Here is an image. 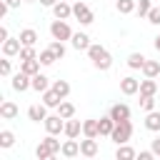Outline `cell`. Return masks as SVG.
I'll return each mask as SVG.
<instances>
[{"label": "cell", "instance_id": "cell-23", "mask_svg": "<svg viewBox=\"0 0 160 160\" xmlns=\"http://www.w3.org/2000/svg\"><path fill=\"white\" fill-rule=\"evenodd\" d=\"M142 75H145V78H158V75H160V62H158V60H145Z\"/></svg>", "mask_w": 160, "mask_h": 160}, {"label": "cell", "instance_id": "cell-25", "mask_svg": "<svg viewBox=\"0 0 160 160\" xmlns=\"http://www.w3.org/2000/svg\"><path fill=\"white\" fill-rule=\"evenodd\" d=\"M115 158L118 160H132V158H138V152L125 142V145H118V150H115Z\"/></svg>", "mask_w": 160, "mask_h": 160}, {"label": "cell", "instance_id": "cell-42", "mask_svg": "<svg viewBox=\"0 0 160 160\" xmlns=\"http://www.w3.org/2000/svg\"><path fill=\"white\" fill-rule=\"evenodd\" d=\"M150 150H152V152H155V155L160 158V135H158V138H155V140L150 142Z\"/></svg>", "mask_w": 160, "mask_h": 160}, {"label": "cell", "instance_id": "cell-39", "mask_svg": "<svg viewBox=\"0 0 160 160\" xmlns=\"http://www.w3.org/2000/svg\"><path fill=\"white\" fill-rule=\"evenodd\" d=\"M42 140H45V142H48V145H50V150H52V152H55V155H58V152H60V150H62V145H60V140H55V135H50V132H48V135H45V138H42Z\"/></svg>", "mask_w": 160, "mask_h": 160}, {"label": "cell", "instance_id": "cell-13", "mask_svg": "<svg viewBox=\"0 0 160 160\" xmlns=\"http://www.w3.org/2000/svg\"><path fill=\"white\" fill-rule=\"evenodd\" d=\"M70 42H72V48H75V50H88V48L92 45V42H90V35H88V32H72Z\"/></svg>", "mask_w": 160, "mask_h": 160}, {"label": "cell", "instance_id": "cell-6", "mask_svg": "<svg viewBox=\"0 0 160 160\" xmlns=\"http://www.w3.org/2000/svg\"><path fill=\"white\" fill-rule=\"evenodd\" d=\"M52 15H55L58 20L72 18V5H70V0H58V2L52 5Z\"/></svg>", "mask_w": 160, "mask_h": 160}, {"label": "cell", "instance_id": "cell-19", "mask_svg": "<svg viewBox=\"0 0 160 160\" xmlns=\"http://www.w3.org/2000/svg\"><path fill=\"white\" fill-rule=\"evenodd\" d=\"M145 128H148L150 132H160V112H158V110H150V112L145 115Z\"/></svg>", "mask_w": 160, "mask_h": 160}, {"label": "cell", "instance_id": "cell-17", "mask_svg": "<svg viewBox=\"0 0 160 160\" xmlns=\"http://www.w3.org/2000/svg\"><path fill=\"white\" fill-rule=\"evenodd\" d=\"M40 65H42V62H40L38 58H30V60H22V62H20V70H22V72H28V75L32 78V75H38V72H40Z\"/></svg>", "mask_w": 160, "mask_h": 160}, {"label": "cell", "instance_id": "cell-34", "mask_svg": "<svg viewBox=\"0 0 160 160\" xmlns=\"http://www.w3.org/2000/svg\"><path fill=\"white\" fill-rule=\"evenodd\" d=\"M92 65H95L98 70H110V68H112V58H110V52H105V55H102L100 60H95Z\"/></svg>", "mask_w": 160, "mask_h": 160}, {"label": "cell", "instance_id": "cell-26", "mask_svg": "<svg viewBox=\"0 0 160 160\" xmlns=\"http://www.w3.org/2000/svg\"><path fill=\"white\" fill-rule=\"evenodd\" d=\"M115 8H118L120 15H130V12H135L138 2L135 0H115Z\"/></svg>", "mask_w": 160, "mask_h": 160}, {"label": "cell", "instance_id": "cell-46", "mask_svg": "<svg viewBox=\"0 0 160 160\" xmlns=\"http://www.w3.org/2000/svg\"><path fill=\"white\" fill-rule=\"evenodd\" d=\"M5 2H8V5H10V10H12V8H18V5H20V0H5Z\"/></svg>", "mask_w": 160, "mask_h": 160}, {"label": "cell", "instance_id": "cell-24", "mask_svg": "<svg viewBox=\"0 0 160 160\" xmlns=\"http://www.w3.org/2000/svg\"><path fill=\"white\" fill-rule=\"evenodd\" d=\"M35 158H38V160H50V158H55V152L50 150V145H48L45 140H40V145L35 148Z\"/></svg>", "mask_w": 160, "mask_h": 160}, {"label": "cell", "instance_id": "cell-5", "mask_svg": "<svg viewBox=\"0 0 160 160\" xmlns=\"http://www.w3.org/2000/svg\"><path fill=\"white\" fill-rule=\"evenodd\" d=\"M42 125H45V130H48L50 135H60V132L65 130V118H60V115H48Z\"/></svg>", "mask_w": 160, "mask_h": 160}, {"label": "cell", "instance_id": "cell-38", "mask_svg": "<svg viewBox=\"0 0 160 160\" xmlns=\"http://www.w3.org/2000/svg\"><path fill=\"white\" fill-rule=\"evenodd\" d=\"M50 50L58 55V60L65 58V45H62V40H52V42H50Z\"/></svg>", "mask_w": 160, "mask_h": 160}, {"label": "cell", "instance_id": "cell-7", "mask_svg": "<svg viewBox=\"0 0 160 160\" xmlns=\"http://www.w3.org/2000/svg\"><path fill=\"white\" fill-rule=\"evenodd\" d=\"M120 92H122V95H135V92H140V80H135L132 75H125V78L120 80Z\"/></svg>", "mask_w": 160, "mask_h": 160}, {"label": "cell", "instance_id": "cell-3", "mask_svg": "<svg viewBox=\"0 0 160 160\" xmlns=\"http://www.w3.org/2000/svg\"><path fill=\"white\" fill-rule=\"evenodd\" d=\"M50 35H52V40H70L72 38V30H70V25H68V20H52L50 22Z\"/></svg>", "mask_w": 160, "mask_h": 160}, {"label": "cell", "instance_id": "cell-8", "mask_svg": "<svg viewBox=\"0 0 160 160\" xmlns=\"http://www.w3.org/2000/svg\"><path fill=\"white\" fill-rule=\"evenodd\" d=\"M108 115H110L115 122H120V120H130V108H128L125 102H115V105L108 110Z\"/></svg>", "mask_w": 160, "mask_h": 160}, {"label": "cell", "instance_id": "cell-37", "mask_svg": "<svg viewBox=\"0 0 160 160\" xmlns=\"http://www.w3.org/2000/svg\"><path fill=\"white\" fill-rule=\"evenodd\" d=\"M30 58H38L35 45H22V48H20V62H22V60H30Z\"/></svg>", "mask_w": 160, "mask_h": 160}, {"label": "cell", "instance_id": "cell-47", "mask_svg": "<svg viewBox=\"0 0 160 160\" xmlns=\"http://www.w3.org/2000/svg\"><path fill=\"white\" fill-rule=\"evenodd\" d=\"M155 50H160V35L155 38Z\"/></svg>", "mask_w": 160, "mask_h": 160}, {"label": "cell", "instance_id": "cell-30", "mask_svg": "<svg viewBox=\"0 0 160 160\" xmlns=\"http://www.w3.org/2000/svg\"><path fill=\"white\" fill-rule=\"evenodd\" d=\"M52 90L65 100V98L70 95V82H68V80H55V82H52Z\"/></svg>", "mask_w": 160, "mask_h": 160}, {"label": "cell", "instance_id": "cell-9", "mask_svg": "<svg viewBox=\"0 0 160 160\" xmlns=\"http://www.w3.org/2000/svg\"><path fill=\"white\" fill-rule=\"evenodd\" d=\"M28 118H30L32 122H45V118H48V105H45V102L30 105V108H28Z\"/></svg>", "mask_w": 160, "mask_h": 160}, {"label": "cell", "instance_id": "cell-48", "mask_svg": "<svg viewBox=\"0 0 160 160\" xmlns=\"http://www.w3.org/2000/svg\"><path fill=\"white\" fill-rule=\"evenodd\" d=\"M22 2H35V0H22Z\"/></svg>", "mask_w": 160, "mask_h": 160}, {"label": "cell", "instance_id": "cell-40", "mask_svg": "<svg viewBox=\"0 0 160 160\" xmlns=\"http://www.w3.org/2000/svg\"><path fill=\"white\" fill-rule=\"evenodd\" d=\"M148 22H150V25H160V8H158V5L150 8V12H148Z\"/></svg>", "mask_w": 160, "mask_h": 160}, {"label": "cell", "instance_id": "cell-2", "mask_svg": "<svg viewBox=\"0 0 160 160\" xmlns=\"http://www.w3.org/2000/svg\"><path fill=\"white\" fill-rule=\"evenodd\" d=\"M72 18H75L80 25H90V22L95 20L92 10H90L88 2H82V0H75V2H72Z\"/></svg>", "mask_w": 160, "mask_h": 160}, {"label": "cell", "instance_id": "cell-44", "mask_svg": "<svg viewBox=\"0 0 160 160\" xmlns=\"http://www.w3.org/2000/svg\"><path fill=\"white\" fill-rule=\"evenodd\" d=\"M8 38H10V35H8V28H5V25H2V28H0V42H5V40H8Z\"/></svg>", "mask_w": 160, "mask_h": 160}, {"label": "cell", "instance_id": "cell-27", "mask_svg": "<svg viewBox=\"0 0 160 160\" xmlns=\"http://www.w3.org/2000/svg\"><path fill=\"white\" fill-rule=\"evenodd\" d=\"M58 115H60V118H65V120L75 118V105H72V102H68V100H62V102L58 105Z\"/></svg>", "mask_w": 160, "mask_h": 160}, {"label": "cell", "instance_id": "cell-12", "mask_svg": "<svg viewBox=\"0 0 160 160\" xmlns=\"http://www.w3.org/2000/svg\"><path fill=\"white\" fill-rule=\"evenodd\" d=\"M80 155H82V158H95V155H98V140H95V138L80 140Z\"/></svg>", "mask_w": 160, "mask_h": 160}, {"label": "cell", "instance_id": "cell-16", "mask_svg": "<svg viewBox=\"0 0 160 160\" xmlns=\"http://www.w3.org/2000/svg\"><path fill=\"white\" fill-rule=\"evenodd\" d=\"M62 132H65V138H75V140H78V135L82 132V122L70 118V120H65V130H62Z\"/></svg>", "mask_w": 160, "mask_h": 160}, {"label": "cell", "instance_id": "cell-28", "mask_svg": "<svg viewBox=\"0 0 160 160\" xmlns=\"http://www.w3.org/2000/svg\"><path fill=\"white\" fill-rule=\"evenodd\" d=\"M20 42H22V45H35V42H38V32H35L32 28L20 30Z\"/></svg>", "mask_w": 160, "mask_h": 160}, {"label": "cell", "instance_id": "cell-35", "mask_svg": "<svg viewBox=\"0 0 160 160\" xmlns=\"http://www.w3.org/2000/svg\"><path fill=\"white\" fill-rule=\"evenodd\" d=\"M140 108H142L145 112L155 110V95H140Z\"/></svg>", "mask_w": 160, "mask_h": 160}, {"label": "cell", "instance_id": "cell-31", "mask_svg": "<svg viewBox=\"0 0 160 160\" xmlns=\"http://www.w3.org/2000/svg\"><path fill=\"white\" fill-rule=\"evenodd\" d=\"M105 52H108V50H105L102 45H98V42H92V45L88 48V58H90L92 62H95V60H100V58H102Z\"/></svg>", "mask_w": 160, "mask_h": 160}, {"label": "cell", "instance_id": "cell-14", "mask_svg": "<svg viewBox=\"0 0 160 160\" xmlns=\"http://www.w3.org/2000/svg\"><path fill=\"white\" fill-rule=\"evenodd\" d=\"M18 105L12 102V100H2V105H0V118L2 120H12V118H18Z\"/></svg>", "mask_w": 160, "mask_h": 160}, {"label": "cell", "instance_id": "cell-43", "mask_svg": "<svg viewBox=\"0 0 160 160\" xmlns=\"http://www.w3.org/2000/svg\"><path fill=\"white\" fill-rule=\"evenodd\" d=\"M138 158H140V160H152V158H155V152H152V150H142Z\"/></svg>", "mask_w": 160, "mask_h": 160}, {"label": "cell", "instance_id": "cell-32", "mask_svg": "<svg viewBox=\"0 0 160 160\" xmlns=\"http://www.w3.org/2000/svg\"><path fill=\"white\" fill-rule=\"evenodd\" d=\"M38 60L42 62V65H52L55 60H58V55L50 50V48H45V50H40V55H38Z\"/></svg>", "mask_w": 160, "mask_h": 160}, {"label": "cell", "instance_id": "cell-20", "mask_svg": "<svg viewBox=\"0 0 160 160\" xmlns=\"http://www.w3.org/2000/svg\"><path fill=\"white\" fill-rule=\"evenodd\" d=\"M145 60H148V58H145L142 52H130V55H128V68H130V70H142Z\"/></svg>", "mask_w": 160, "mask_h": 160}, {"label": "cell", "instance_id": "cell-49", "mask_svg": "<svg viewBox=\"0 0 160 160\" xmlns=\"http://www.w3.org/2000/svg\"><path fill=\"white\" fill-rule=\"evenodd\" d=\"M70 2H75V0H70Z\"/></svg>", "mask_w": 160, "mask_h": 160}, {"label": "cell", "instance_id": "cell-33", "mask_svg": "<svg viewBox=\"0 0 160 160\" xmlns=\"http://www.w3.org/2000/svg\"><path fill=\"white\" fill-rule=\"evenodd\" d=\"M15 145V135L10 130H0V148H12Z\"/></svg>", "mask_w": 160, "mask_h": 160}, {"label": "cell", "instance_id": "cell-10", "mask_svg": "<svg viewBox=\"0 0 160 160\" xmlns=\"http://www.w3.org/2000/svg\"><path fill=\"white\" fill-rule=\"evenodd\" d=\"M20 48H22V42H20V38H8V40L2 42V55H5V58H12V55H20Z\"/></svg>", "mask_w": 160, "mask_h": 160}, {"label": "cell", "instance_id": "cell-41", "mask_svg": "<svg viewBox=\"0 0 160 160\" xmlns=\"http://www.w3.org/2000/svg\"><path fill=\"white\" fill-rule=\"evenodd\" d=\"M10 72H12V65H10V60H8V58H5V60H0V75H2V78H8Z\"/></svg>", "mask_w": 160, "mask_h": 160}, {"label": "cell", "instance_id": "cell-1", "mask_svg": "<svg viewBox=\"0 0 160 160\" xmlns=\"http://www.w3.org/2000/svg\"><path fill=\"white\" fill-rule=\"evenodd\" d=\"M130 138H132V122H130V120L115 122V128H112V132H110V140H112L115 145H125Z\"/></svg>", "mask_w": 160, "mask_h": 160}, {"label": "cell", "instance_id": "cell-15", "mask_svg": "<svg viewBox=\"0 0 160 160\" xmlns=\"http://www.w3.org/2000/svg\"><path fill=\"white\" fill-rule=\"evenodd\" d=\"M155 92H160V82H155V78L140 80V95H155Z\"/></svg>", "mask_w": 160, "mask_h": 160}, {"label": "cell", "instance_id": "cell-21", "mask_svg": "<svg viewBox=\"0 0 160 160\" xmlns=\"http://www.w3.org/2000/svg\"><path fill=\"white\" fill-rule=\"evenodd\" d=\"M42 102H45L48 108H58V105L62 102V98H60V95H58V92H55L52 88H48V90L42 92Z\"/></svg>", "mask_w": 160, "mask_h": 160}, {"label": "cell", "instance_id": "cell-29", "mask_svg": "<svg viewBox=\"0 0 160 160\" xmlns=\"http://www.w3.org/2000/svg\"><path fill=\"white\" fill-rule=\"evenodd\" d=\"M98 125H100V135H108V138H110V132H112V128H115V120H112L110 115H105V118L98 120Z\"/></svg>", "mask_w": 160, "mask_h": 160}, {"label": "cell", "instance_id": "cell-11", "mask_svg": "<svg viewBox=\"0 0 160 160\" xmlns=\"http://www.w3.org/2000/svg\"><path fill=\"white\" fill-rule=\"evenodd\" d=\"M60 155H62V158H78V155H80V142H78L75 138H68V140L62 142Z\"/></svg>", "mask_w": 160, "mask_h": 160}, {"label": "cell", "instance_id": "cell-4", "mask_svg": "<svg viewBox=\"0 0 160 160\" xmlns=\"http://www.w3.org/2000/svg\"><path fill=\"white\" fill-rule=\"evenodd\" d=\"M10 85H12V90H15V92H25V90H30V88H32V78H30L28 72H22V70H20L18 75H12V82H10Z\"/></svg>", "mask_w": 160, "mask_h": 160}, {"label": "cell", "instance_id": "cell-18", "mask_svg": "<svg viewBox=\"0 0 160 160\" xmlns=\"http://www.w3.org/2000/svg\"><path fill=\"white\" fill-rule=\"evenodd\" d=\"M48 88H52V85H50V78H48V75H42V72L32 75V90H35V92H45Z\"/></svg>", "mask_w": 160, "mask_h": 160}, {"label": "cell", "instance_id": "cell-22", "mask_svg": "<svg viewBox=\"0 0 160 160\" xmlns=\"http://www.w3.org/2000/svg\"><path fill=\"white\" fill-rule=\"evenodd\" d=\"M82 135H85V138H98V135H100V125H98V120H92V118L85 120V122H82Z\"/></svg>", "mask_w": 160, "mask_h": 160}, {"label": "cell", "instance_id": "cell-45", "mask_svg": "<svg viewBox=\"0 0 160 160\" xmlns=\"http://www.w3.org/2000/svg\"><path fill=\"white\" fill-rule=\"evenodd\" d=\"M58 0H40V5H45V8H52Z\"/></svg>", "mask_w": 160, "mask_h": 160}, {"label": "cell", "instance_id": "cell-36", "mask_svg": "<svg viewBox=\"0 0 160 160\" xmlns=\"http://www.w3.org/2000/svg\"><path fill=\"white\" fill-rule=\"evenodd\" d=\"M150 8H152V0H138V8H135V12H138L140 18H148Z\"/></svg>", "mask_w": 160, "mask_h": 160}]
</instances>
